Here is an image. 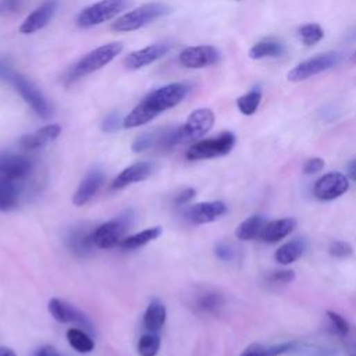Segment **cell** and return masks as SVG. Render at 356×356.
Masks as SVG:
<instances>
[{
  "mask_svg": "<svg viewBox=\"0 0 356 356\" xmlns=\"http://www.w3.org/2000/svg\"><path fill=\"white\" fill-rule=\"evenodd\" d=\"M188 92L189 86L182 82L168 83L150 92L131 110L127 117H124L122 127L136 128L150 122L165 110L172 108L181 103L186 97Z\"/></svg>",
  "mask_w": 356,
  "mask_h": 356,
  "instance_id": "1",
  "label": "cell"
},
{
  "mask_svg": "<svg viewBox=\"0 0 356 356\" xmlns=\"http://www.w3.org/2000/svg\"><path fill=\"white\" fill-rule=\"evenodd\" d=\"M122 51L121 42H111L107 44H102L92 51L82 56L75 64H72L64 75L65 83H72L113 61Z\"/></svg>",
  "mask_w": 356,
  "mask_h": 356,
  "instance_id": "2",
  "label": "cell"
},
{
  "mask_svg": "<svg viewBox=\"0 0 356 356\" xmlns=\"http://www.w3.org/2000/svg\"><path fill=\"white\" fill-rule=\"evenodd\" d=\"M134 211L131 209L124 210L115 218L103 222L90 232V239L95 248L111 249L124 239L125 232L134 222Z\"/></svg>",
  "mask_w": 356,
  "mask_h": 356,
  "instance_id": "3",
  "label": "cell"
},
{
  "mask_svg": "<svg viewBox=\"0 0 356 356\" xmlns=\"http://www.w3.org/2000/svg\"><path fill=\"white\" fill-rule=\"evenodd\" d=\"M171 14V8L170 6L164 4V3H146L138 8H134L125 14H122L121 17H118L115 19V22H113L111 29L117 31V32H131V31H136L139 28L146 26L147 24H152L153 21H156L160 17L168 15Z\"/></svg>",
  "mask_w": 356,
  "mask_h": 356,
  "instance_id": "4",
  "label": "cell"
},
{
  "mask_svg": "<svg viewBox=\"0 0 356 356\" xmlns=\"http://www.w3.org/2000/svg\"><path fill=\"white\" fill-rule=\"evenodd\" d=\"M129 4V0H100L78 14L76 25L81 28H90L103 24L121 14Z\"/></svg>",
  "mask_w": 356,
  "mask_h": 356,
  "instance_id": "5",
  "label": "cell"
},
{
  "mask_svg": "<svg viewBox=\"0 0 356 356\" xmlns=\"http://www.w3.org/2000/svg\"><path fill=\"white\" fill-rule=\"evenodd\" d=\"M235 145V135L232 132H222L218 136L195 142L186 150L188 160H204L228 154Z\"/></svg>",
  "mask_w": 356,
  "mask_h": 356,
  "instance_id": "6",
  "label": "cell"
},
{
  "mask_svg": "<svg viewBox=\"0 0 356 356\" xmlns=\"http://www.w3.org/2000/svg\"><path fill=\"white\" fill-rule=\"evenodd\" d=\"M10 83L14 85L17 92L21 95V97L25 100V103L35 111L36 115H39L43 120H49L53 115V107L49 103V100L43 96V93L38 89V86L25 78L21 74H13Z\"/></svg>",
  "mask_w": 356,
  "mask_h": 356,
  "instance_id": "7",
  "label": "cell"
},
{
  "mask_svg": "<svg viewBox=\"0 0 356 356\" xmlns=\"http://www.w3.org/2000/svg\"><path fill=\"white\" fill-rule=\"evenodd\" d=\"M214 124V113L210 108H197L189 114L185 124L177 127L178 143H188L200 139Z\"/></svg>",
  "mask_w": 356,
  "mask_h": 356,
  "instance_id": "8",
  "label": "cell"
},
{
  "mask_svg": "<svg viewBox=\"0 0 356 356\" xmlns=\"http://www.w3.org/2000/svg\"><path fill=\"white\" fill-rule=\"evenodd\" d=\"M342 60V56L337 51H327L323 54H317L292 68L288 72V79L292 82L305 81L310 76H314L323 71H327L332 67H337Z\"/></svg>",
  "mask_w": 356,
  "mask_h": 356,
  "instance_id": "9",
  "label": "cell"
},
{
  "mask_svg": "<svg viewBox=\"0 0 356 356\" xmlns=\"http://www.w3.org/2000/svg\"><path fill=\"white\" fill-rule=\"evenodd\" d=\"M178 60L179 64L185 68H206L216 64L220 60V51L210 44L191 46L179 53Z\"/></svg>",
  "mask_w": 356,
  "mask_h": 356,
  "instance_id": "10",
  "label": "cell"
},
{
  "mask_svg": "<svg viewBox=\"0 0 356 356\" xmlns=\"http://www.w3.org/2000/svg\"><path fill=\"white\" fill-rule=\"evenodd\" d=\"M33 170V160L25 154H0V179L21 181Z\"/></svg>",
  "mask_w": 356,
  "mask_h": 356,
  "instance_id": "11",
  "label": "cell"
},
{
  "mask_svg": "<svg viewBox=\"0 0 356 356\" xmlns=\"http://www.w3.org/2000/svg\"><path fill=\"white\" fill-rule=\"evenodd\" d=\"M349 189L348 178L338 171L328 172L318 178L313 186V195L320 200H334Z\"/></svg>",
  "mask_w": 356,
  "mask_h": 356,
  "instance_id": "12",
  "label": "cell"
},
{
  "mask_svg": "<svg viewBox=\"0 0 356 356\" xmlns=\"http://www.w3.org/2000/svg\"><path fill=\"white\" fill-rule=\"evenodd\" d=\"M172 44L168 42H160V43H153L149 44L143 49L135 50L132 53H129L125 60H124V65L128 70H139L143 68L160 58H163L170 50H171Z\"/></svg>",
  "mask_w": 356,
  "mask_h": 356,
  "instance_id": "13",
  "label": "cell"
},
{
  "mask_svg": "<svg viewBox=\"0 0 356 356\" xmlns=\"http://www.w3.org/2000/svg\"><path fill=\"white\" fill-rule=\"evenodd\" d=\"M227 211V206L224 202L213 200V202H200L189 206L185 210V217L193 224H209L218 220Z\"/></svg>",
  "mask_w": 356,
  "mask_h": 356,
  "instance_id": "14",
  "label": "cell"
},
{
  "mask_svg": "<svg viewBox=\"0 0 356 356\" xmlns=\"http://www.w3.org/2000/svg\"><path fill=\"white\" fill-rule=\"evenodd\" d=\"M47 309L56 321L63 323V324L76 323V324H81L83 328L92 331V325L88 321V318L75 306L70 305L68 302L58 299V298H53L49 300Z\"/></svg>",
  "mask_w": 356,
  "mask_h": 356,
  "instance_id": "15",
  "label": "cell"
},
{
  "mask_svg": "<svg viewBox=\"0 0 356 356\" xmlns=\"http://www.w3.org/2000/svg\"><path fill=\"white\" fill-rule=\"evenodd\" d=\"M57 10V1L56 0H47L42 6H39L36 10H33L21 24L19 32L21 33H33L44 28L50 19L53 18L54 13Z\"/></svg>",
  "mask_w": 356,
  "mask_h": 356,
  "instance_id": "16",
  "label": "cell"
},
{
  "mask_svg": "<svg viewBox=\"0 0 356 356\" xmlns=\"http://www.w3.org/2000/svg\"><path fill=\"white\" fill-rule=\"evenodd\" d=\"M103 182H104V174L100 170L89 171L78 185L75 193L72 195V203L78 207L86 204L99 192Z\"/></svg>",
  "mask_w": 356,
  "mask_h": 356,
  "instance_id": "17",
  "label": "cell"
},
{
  "mask_svg": "<svg viewBox=\"0 0 356 356\" xmlns=\"http://www.w3.org/2000/svg\"><path fill=\"white\" fill-rule=\"evenodd\" d=\"M60 132H61V127L58 124H49L39 128L35 132L21 136L18 143L22 150H36L53 142L54 139H57Z\"/></svg>",
  "mask_w": 356,
  "mask_h": 356,
  "instance_id": "18",
  "label": "cell"
},
{
  "mask_svg": "<svg viewBox=\"0 0 356 356\" xmlns=\"http://www.w3.org/2000/svg\"><path fill=\"white\" fill-rule=\"evenodd\" d=\"M153 172V164L149 161H138L124 168L111 182L113 189H122L134 182L145 181Z\"/></svg>",
  "mask_w": 356,
  "mask_h": 356,
  "instance_id": "19",
  "label": "cell"
},
{
  "mask_svg": "<svg viewBox=\"0 0 356 356\" xmlns=\"http://www.w3.org/2000/svg\"><path fill=\"white\" fill-rule=\"evenodd\" d=\"M295 227H296V220L292 217L273 220V221H268L264 224L259 238L263 242L274 243V242H278L282 238L288 236L293 231Z\"/></svg>",
  "mask_w": 356,
  "mask_h": 356,
  "instance_id": "20",
  "label": "cell"
},
{
  "mask_svg": "<svg viewBox=\"0 0 356 356\" xmlns=\"http://www.w3.org/2000/svg\"><path fill=\"white\" fill-rule=\"evenodd\" d=\"M165 317H167L165 306L160 300L154 299L149 303V306L143 314V327L149 332H157L164 325Z\"/></svg>",
  "mask_w": 356,
  "mask_h": 356,
  "instance_id": "21",
  "label": "cell"
},
{
  "mask_svg": "<svg viewBox=\"0 0 356 356\" xmlns=\"http://www.w3.org/2000/svg\"><path fill=\"white\" fill-rule=\"evenodd\" d=\"M161 234H163L161 227H150V228H146V229H143L140 232H136L134 235L125 236L120 242V248L124 249V250H134V249L142 248L146 243L157 239Z\"/></svg>",
  "mask_w": 356,
  "mask_h": 356,
  "instance_id": "22",
  "label": "cell"
},
{
  "mask_svg": "<svg viewBox=\"0 0 356 356\" xmlns=\"http://www.w3.org/2000/svg\"><path fill=\"white\" fill-rule=\"evenodd\" d=\"M19 184L18 181L0 179V211H10L18 206Z\"/></svg>",
  "mask_w": 356,
  "mask_h": 356,
  "instance_id": "23",
  "label": "cell"
},
{
  "mask_svg": "<svg viewBox=\"0 0 356 356\" xmlns=\"http://www.w3.org/2000/svg\"><path fill=\"white\" fill-rule=\"evenodd\" d=\"M305 248H306V242L302 238H295V239L281 245L275 250L274 257L280 264H291L302 256Z\"/></svg>",
  "mask_w": 356,
  "mask_h": 356,
  "instance_id": "24",
  "label": "cell"
},
{
  "mask_svg": "<svg viewBox=\"0 0 356 356\" xmlns=\"http://www.w3.org/2000/svg\"><path fill=\"white\" fill-rule=\"evenodd\" d=\"M224 299L220 293L213 291H202L195 296L193 307L200 313L214 314L218 312V309L222 306Z\"/></svg>",
  "mask_w": 356,
  "mask_h": 356,
  "instance_id": "25",
  "label": "cell"
},
{
  "mask_svg": "<svg viewBox=\"0 0 356 356\" xmlns=\"http://www.w3.org/2000/svg\"><path fill=\"white\" fill-rule=\"evenodd\" d=\"M285 51V47L281 42L275 39H263L252 46L249 50V57L259 60L264 57H278Z\"/></svg>",
  "mask_w": 356,
  "mask_h": 356,
  "instance_id": "26",
  "label": "cell"
},
{
  "mask_svg": "<svg viewBox=\"0 0 356 356\" xmlns=\"http://www.w3.org/2000/svg\"><path fill=\"white\" fill-rule=\"evenodd\" d=\"M266 222L267 221L261 216H250L236 227L235 235L241 241H250L259 238Z\"/></svg>",
  "mask_w": 356,
  "mask_h": 356,
  "instance_id": "27",
  "label": "cell"
},
{
  "mask_svg": "<svg viewBox=\"0 0 356 356\" xmlns=\"http://www.w3.org/2000/svg\"><path fill=\"white\" fill-rule=\"evenodd\" d=\"M292 348H293L292 342H284V343L271 345V346H264L261 343H252L241 353V356H278L291 350Z\"/></svg>",
  "mask_w": 356,
  "mask_h": 356,
  "instance_id": "28",
  "label": "cell"
},
{
  "mask_svg": "<svg viewBox=\"0 0 356 356\" xmlns=\"http://www.w3.org/2000/svg\"><path fill=\"white\" fill-rule=\"evenodd\" d=\"M67 341L70 346L79 353H89L95 348L93 339L88 335L86 331L79 328H70L67 331Z\"/></svg>",
  "mask_w": 356,
  "mask_h": 356,
  "instance_id": "29",
  "label": "cell"
},
{
  "mask_svg": "<svg viewBox=\"0 0 356 356\" xmlns=\"http://www.w3.org/2000/svg\"><path fill=\"white\" fill-rule=\"evenodd\" d=\"M90 232H86L82 229H75L70 234L67 242L74 253L86 254L88 252L92 250V248H95L92 243V239H90Z\"/></svg>",
  "mask_w": 356,
  "mask_h": 356,
  "instance_id": "30",
  "label": "cell"
},
{
  "mask_svg": "<svg viewBox=\"0 0 356 356\" xmlns=\"http://www.w3.org/2000/svg\"><path fill=\"white\" fill-rule=\"evenodd\" d=\"M260 100H261V90L259 88H254L250 92H248L246 95L238 97L236 106L242 114L252 115L257 110Z\"/></svg>",
  "mask_w": 356,
  "mask_h": 356,
  "instance_id": "31",
  "label": "cell"
},
{
  "mask_svg": "<svg viewBox=\"0 0 356 356\" xmlns=\"http://www.w3.org/2000/svg\"><path fill=\"white\" fill-rule=\"evenodd\" d=\"M160 349V337L154 332L143 334L138 342V353L140 356H156Z\"/></svg>",
  "mask_w": 356,
  "mask_h": 356,
  "instance_id": "32",
  "label": "cell"
},
{
  "mask_svg": "<svg viewBox=\"0 0 356 356\" xmlns=\"http://www.w3.org/2000/svg\"><path fill=\"white\" fill-rule=\"evenodd\" d=\"M160 132L161 129H154V131H150V132H145L142 135H139L131 149L132 152L135 153H139V152H143V150H147L150 147H156L157 146V142H159V138H160Z\"/></svg>",
  "mask_w": 356,
  "mask_h": 356,
  "instance_id": "33",
  "label": "cell"
},
{
  "mask_svg": "<svg viewBox=\"0 0 356 356\" xmlns=\"http://www.w3.org/2000/svg\"><path fill=\"white\" fill-rule=\"evenodd\" d=\"M299 36L306 46H312L323 39L324 31L318 24H305L299 28Z\"/></svg>",
  "mask_w": 356,
  "mask_h": 356,
  "instance_id": "34",
  "label": "cell"
},
{
  "mask_svg": "<svg viewBox=\"0 0 356 356\" xmlns=\"http://www.w3.org/2000/svg\"><path fill=\"white\" fill-rule=\"evenodd\" d=\"M28 0H0V15L8 17L21 13L26 7Z\"/></svg>",
  "mask_w": 356,
  "mask_h": 356,
  "instance_id": "35",
  "label": "cell"
},
{
  "mask_svg": "<svg viewBox=\"0 0 356 356\" xmlns=\"http://www.w3.org/2000/svg\"><path fill=\"white\" fill-rule=\"evenodd\" d=\"M328 253L331 256H334V257L345 259V257H349L353 253V249H352V246L348 242L334 241V242H331V245L328 248Z\"/></svg>",
  "mask_w": 356,
  "mask_h": 356,
  "instance_id": "36",
  "label": "cell"
},
{
  "mask_svg": "<svg viewBox=\"0 0 356 356\" xmlns=\"http://www.w3.org/2000/svg\"><path fill=\"white\" fill-rule=\"evenodd\" d=\"M327 316L332 324V327L335 328V331L341 335H346L349 332V324L348 321L345 320V317H342L341 314H338L337 312H332V310H328L327 312Z\"/></svg>",
  "mask_w": 356,
  "mask_h": 356,
  "instance_id": "37",
  "label": "cell"
},
{
  "mask_svg": "<svg viewBox=\"0 0 356 356\" xmlns=\"http://www.w3.org/2000/svg\"><path fill=\"white\" fill-rule=\"evenodd\" d=\"M122 121L124 118H121L120 113L117 111H113L110 113L102 122V131L103 132H114L117 131L121 125H122Z\"/></svg>",
  "mask_w": 356,
  "mask_h": 356,
  "instance_id": "38",
  "label": "cell"
},
{
  "mask_svg": "<svg viewBox=\"0 0 356 356\" xmlns=\"http://www.w3.org/2000/svg\"><path fill=\"white\" fill-rule=\"evenodd\" d=\"M295 280L292 270H275L268 275V281L273 284H288Z\"/></svg>",
  "mask_w": 356,
  "mask_h": 356,
  "instance_id": "39",
  "label": "cell"
},
{
  "mask_svg": "<svg viewBox=\"0 0 356 356\" xmlns=\"http://www.w3.org/2000/svg\"><path fill=\"white\" fill-rule=\"evenodd\" d=\"M324 167V160L320 159V157H312V159H307L303 164V172L305 174H314V172H318L321 171Z\"/></svg>",
  "mask_w": 356,
  "mask_h": 356,
  "instance_id": "40",
  "label": "cell"
},
{
  "mask_svg": "<svg viewBox=\"0 0 356 356\" xmlns=\"http://www.w3.org/2000/svg\"><path fill=\"white\" fill-rule=\"evenodd\" d=\"M214 253H216V256H217L218 259H221V260H224V261L232 260V257H234V254H235L232 246L228 245V243H218V245L214 248Z\"/></svg>",
  "mask_w": 356,
  "mask_h": 356,
  "instance_id": "41",
  "label": "cell"
},
{
  "mask_svg": "<svg viewBox=\"0 0 356 356\" xmlns=\"http://www.w3.org/2000/svg\"><path fill=\"white\" fill-rule=\"evenodd\" d=\"M195 195H196V191H195L193 188H186V189L181 191V192L175 196L174 202H175L177 206H184V204H186L188 202H191V200L195 197Z\"/></svg>",
  "mask_w": 356,
  "mask_h": 356,
  "instance_id": "42",
  "label": "cell"
},
{
  "mask_svg": "<svg viewBox=\"0 0 356 356\" xmlns=\"http://www.w3.org/2000/svg\"><path fill=\"white\" fill-rule=\"evenodd\" d=\"M13 74L14 72L11 71V67L8 65V63L3 57H0V79L10 82Z\"/></svg>",
  "mask_w": 356,
  "mask_h": 356,
  "instance_id": "43",
  "label": "cell"
},
{
  "mask_svg": "<svg viewBox=\"0 0 356 356\" xmlns=\"http://www.w3.org/2000/svg\"><path fill=\"white\" fill-rule=\"evenodd\" d=\"M35 356H60V355H58V352H57V349H56L54 346H51V345H44V346H42V348L36 352Z\"/></svg>",
  "mask_w": 356,
  "mask_h": 356,
  "instance_id": "44",
  "label": "cell"
},
{
  "mask_svg": "<svg viewBox=\"0 0 356 356\" xmlns=\"http://www.w3.org/2000/svg\"><path fill=\"white\" fill-rule=\"evenodd\" d=\"M348 175H349L350 179L356 181V159L349 163V165H348Z\"/></svg>",
  "mask_w": 356,
  "mask_h": 356,
  "instance_id": "45",
  "label": "cell"
},
{
  "mask_svg": "<svg viewBox=\"0 0 356 356\" xmlns=\"http://www.w3.org/2000/svg\"><path fill=\"white\" fill-rule=\"evenodd\" d=\"M0 356H17V355L11 348L0 345Z\"/></svg>",
  "mask_w": 356,
  "mask_h": 356,
  "instance_id": "46",
  "label": "cell"
},
{
  "mask_svg": "<svg viewBox=\"0 0 356 356\" xmlns=\"http://www.w3.org/2000/svg\"><path fill=\"white\" fill-rule=\"evenodd\" d=\"M350 60L353 61V63H356V51L352 54V57H350Z\"/></svg>",
  "mask_w": 356,
  "mask_h": 356,
  "instance_id": "47",
  "label": "cell"
}]
</instances>
